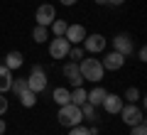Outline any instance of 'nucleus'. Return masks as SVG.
Masks as SVG:
<instances>
[{
	"label": "nucleus",
	"mask_w": 147,
	"mask_h": 135,
	"mask_svg": "<svg viewBox=\"0 0 147 135\" xmlns=\"http://www.w3.org/2000/svg\"><path fill=\"white\" fill-rule=\"evenodd\" d=\"M79 74L84 76V81H103V76H105V69H103V64H100V59H93V54L91 57H84L79 62Z\"/></svg>",
	"instance_id": "f257e3e1"
},
{
	"label": "nucleus",
	"mask_w": 147,
	"mask_h": 135,
	"mask_svg": "<svg viewBox=\"0 0 147 135\" xmlns=\"http://www.w3.org/2000/svg\"><path fill=\"white\" fill-rule=\"evenodd\" d=\"M57 118H59V123H61L64 128H74V125H79L81 120H84V115H81V106H76V103L59 106Z\"/></svg>",
	"instance_id": "f03ea898"
},
{
	"label": "nucleus",
	"mask_w": 147,
	"mask_h": 135,
	"mask_svg": "<svg viewBox=\"0 0 147 135\" xmlns=\"http://www.w3.org/2000/svg\"><path fill=\"white\" fill-rule=\"evenodd\" d=\"M47 86H49V79H47L44 66L42 64H34V66L30 69V76H27V88L34 91V94H42Z\"/></svg>",
	"instance_id": "7ed1b4c3"
},
{
	"label": "nucleus",
	"mask_w": 147,
	"mask_h": 135,
	"mask_svg": "<svg viewBox=\"0 0 147 135\" xmlns=\"http://www.w3.org/2000/svg\"><path fill=\"white\" fill-rule=\"evenodd\" d=\"M123 118V123L125 125H137V123H145V111H142V106H137V103H123V108H120V113H118Z\"/></svg>",
	"instance_id": "20e7f679"
},
{
	"label": "nucleus",
	"mask_w": 147,
	"mask_h": 135,
	"mask_svg": "<svg viewBox=\"0 0 147 135\" xmlns=\"http://www.w3.org/2000/svg\"><path fill=\"white\" fill-rule=\"evenodd\" d=\"M81 47H84V52H88V54H100V52H105V47H108V39H105L100 32H93V35L84 37Z\"/></svg>",
	"instance_id": "39448f33"
},
{
	"label": "nucleus",
	"mask_w": 147,
	"mask_h": 135,
	"mask_svg": "<svg viewBox=\"0 0 147 135\" xmlns=\"http://www.w3.org/2000/svg\"><path fill=\"white\" fill-rule=\"evenodd\" d=\"M34 20H37V25L49 27L54 20H57V7H54L52 3H42V5L37 7V12H34Z\"/></svg>",
	"instance_id": "423d86ee"
},
{
	"label": "nucleus",
	"mask_w": 147,
	"mask_h": 135,
	"mask_svg": "<svg viewBox=\"0 0 147 135\" xmlns=\"http://www.w3.org/2000/svg\"><path fill=\"white\" fill-rule=\"evenodd\" d=\"M69 49H71V44L66 42V37H54V39H49V57L52 59H66Z\"/></svg>",
	"instance_id": "0eeeda50"
},
{
	"label": "nucleus",
	"mask_w": 147,
	"mask_h": 135,
	"mask_svg": "<svg viewBox=\"0 0 147 135\" xmlns=\"http://www.w3.org/2000/svg\"><path fill=\"white\" fill-rule=\"evenodd\" d=\"M100 64H103V69L105 71H120L123 66H125V57H123L120 52H105L103 54V59H100Z\"/></svg>",
	"instance_id": "6e6552de"
},
{
	"label": "nucleus",
	"mask_w": 147,
	"mask_h": 135,
	"mask_svg": "<svg viewBox=\"0 0 147 135\" xmlns=\"http://www.w3.org/2000/svg\"><path fill=\"white\" fill-rule=\"evenodd\" d=\"M113 49H115V52H120L123 57H127V54H132V49H135V42H132L130 35L120 32V35L113 37Z\"/></svg>",
	"instance_id": "1a4fd4ad"
},
{
	"label": "nucleus",
	"mask_w": 147,
	"mask_h": 135,
	"mask_svg": "<svg viewBox=\"0 0 147 135\" xmlns=\"http://www.w3.org/2000/svg\"><path fill=\"white\" fill-rule=\"evenodd\" d=\"M123 103H125V101H123V96H118V94H105V98H103V111L108 115H118L120 113V108H123Z\"/></svg>",
	"instance_id": "9d476101"
},
{
	"label": "nucleus",
	"mask_w": 147,
	"mask_h": 135,
	"mask_svg": "<svg viewBox=\"0 0 147 135\" xmlns=\"http://www.w3.org/2000/svg\"><path fill=\"white\" fill-rule=\"evenodd\" d=\"M61 71H64V76L74 83V88H76V86H84V76L79 74V62H66Z\"/></svg>",
	"instance_id": "9b49d317"
},
{
	"label": "nucleus",
	"mask_w": 147,
	"mask_h": 135,
	"mask_svg": "<svg viewBox=\"0 0 147 135\" xmlns=\"http://www.w3.org/2000/svg\"><path fill=\"white\" fill-rule=\"evenodd\" d=\"M86 35H88V32H86V27H84V25H69V27H66V32H64V37H66L69 44H81Z\"/></svg>",
	"instance_id": "f8f14e48"
},
{
	"label": "nucleus",
	"mask_w": 147,
	"mask_h": 135,
	"mask_svg": "<svg viewBox=\"0 0 147 135\" xmlns=\"http://www.w3.org/2000/svg\"><path fill=\"white\" fill-rule=\"evenodd\" d=\"M105 94H108V91H105L103 86H93L91 91H86V103H91V106H96V108H98V106L103 103Z\"/></svg>",
	"instance_id": "ddd939ff"
},
{
	"label": "nucleus",
	"mask_w": 147,
	"mask_h": 135,
	"mask_svg": "<svg viewBox=\"0 0 147 135\" xmlns=\"http://www.w3.org/2000/svg\"><path fill=\"white\" fill-rule=\"evenodd\" d=\"M52 101L57 106H64V103H71V91L69 88H64V86H57L52 91Z\"/></svg>",
	"instance_id": "4468645a"
},
{
	"label": "nucleus",
	"mask_w": 147,
	"mask_h": 135,
	"mask_svg": "<svg viewBox=\"0 0 147 135\" xmlns=\"http://www.w3.org/2000/svg\"><path fill=\"white\" fill-rule=\"evenodd\" d=\"M10 86H12V71L5 64H0V94H7Z\"/></svg>",
	"instance_id": "2eb2a0df"
},
{
	"label": "nucleus",
	"mask_w": 147,
	"mask_h": 135,
	"mask_svg": "<svg viewBox=\"0 0 147 135\" xmlns=\"http://www.w3.org/2000/svg\"><path fill=\"white\" fill-rule=\"evenodd\" d=\"M22 64H25V57H22V52H7V54H5V66L10 69V71L20 69Z\"/></svg>",
	"instance_id": "dca6fc26"
},
{
	"label": "nucleus",
	"mask_w": 147,
	"mask_h": 135,
	"mask_svg": "<svg viewBox=\"0 0 147 135\" xmlns=\"http://www.w3.org/2000/svg\"><path fill=\"white\" fill-rule=\"evenodd\" d=\"M32 39H34L37 44L49 42V27H44V25H34V30H32Z\"/></svg>",
	"instance_id": "f3484780"
},
{
	"label": "nucleus",
	"mask_w": 147,
	"mask_h": 135,
	"mask_svg": "<svg viewBox=\"0 0 147 135\" xmlns=\"http://www.w3.org/2000/svg\"><path fill=\"white\" fill-rule=\"evenodd\" d=\"M17 98H20V103L25 106V108H34V103H37V94H34V91H30V88H27V91H22Z\"/></svg>",
	"instance_id": "a211bd4d"
},
{
	"label": "nucleus",
	"mask_w": 147,
	"mask_h": 135,
	"mask_svg": "<svg viewBox=\"0 0 147 135\" xmlns=\"http://www.w3.org/2000/svg\"><path fill=\"white\" fill-rule=\"evenodd\" d=\"M66 27H69V22H66V20H59V17H57V20L49 25V32H54V37H64Z\"/></svg>",
	"instance_id": "6ab92c4d"
},
{
	"label": "nucleus",
	"mask_w": 147,
	"mask_h": 135,
	"mask_svg": "<svg viewBox=\"0 0 147 135\" xmlns=\"http://www.w3.org/2000/svg\"><path fill=\"white\" fill-rule=\"evenodd\" d=\"M140 98H142V91H140V88H135V86H130L125 94H123V101H125V103H137Z\"/></svg>",
	"instance_id": "aec40b11"
},
{
	"label": "nucleus",
	"mask_w": 147,
	"mask_h": 135,
	"mask_svg": "<svg viewBox=\"0 0 147 135\" xmlns=\"http://www.w3.org/2000/svg\"><path fill=\"white\" fill-rule=\"evenodd\" d=\"M71 103H76V106H84L86 103V88L84 86H76L71 91Z\"/></svg>",
	"instance_id": "412c9836"
},
{
	"label": "nucleus",
	"mask_w": 147,
	"mask_h": 135,
	"mask_svg": "<svg viewBox=\"0 0 147 135\" xmlns=\"http://www.w3.org/2000/svg\"><path fill=\"white\" fill-rule=\"evenodd\" d=\"M66 57H71V62H81V59L86 57V52H84V47H81V44H71V49H69Z\"/></svg>",
	"instance_id": "4be33fe9"
},
{
	"label": "nucleus",
	"mask_w": 147,
	"mask_h": 135,
	"mask_svg": "<svg viewBox=\"0 0 147 135\" xmlns=\"http://www.w3.org/2000/svg\"><path fill=\"white\" fill-rule=\"evenodd\" d=\"M81 115H84V120H96V118H98V115H96V106L84 103V106H81Z\"/></svg>",
	"instance_id": "5701e85b"
},
{
	"label": "nucleus",
	"mask_w": 147,
	"mask_h": 135,
	"mask_svg": "<svg viewBox=\"0 0 147 135\" xmlns=\"http://www.w3.org/2000/svg\"><path fill=\"white\" fill-rule=\"evenodd\" d=\"M10 91H15V96H20L22 91H27V79H12Z\"/></svg>",
	"instance_id": "b1692460"
},
{
	"label": "nucleus",
	"mask_w": 147,
	"mask_h": 135,
	"mask_svg": "<svg viewBox=\"0 0 147 135\" xmlns=\"http://www.w3.org/2000/svg\"><path fill=\"white\" fill-rule=\"evenodd\" d=\"M69 135H91V130L79 123V125H74V128H69Z\"/></svg>",
	"instance_id": "393cba45"
},
{
	"label": "nucleus",
	"mask_w": 147,
	"mask_h": 135,
	"mask_svg": "<svg viewBox=\"0 0 147 135\" xmlns=\"http://www.w3.org/2000/svg\"><path fill=\"white\" fill-rule=\"evenodd\" d=\"M130 135H147V125L145 123H137L130 128Z\"/></svg>",
	"instance_id": "a878e982"
},
{
	"label": "nucleus",
	"mask_w": 147,
	"mask_h": 135,
	"mask_svg": "<svg viewBox=\"0 0 147 135\" xmlns=\"http://www.w3.org/2000/svg\"><path fill=\"white\" fill-rule=\"evenodd\" d=\"M7 108H10V103H7L5 94H0V115H5V113H7Z\"/></svg>",
	"instance_id": "bb28decb"
},
{
	"label": "nucleus",
	"mask_w": 147,
	"mask_h": 135,
	"mask_svg": "<svg viewBox=\"0 0 147 135\" xmlns=\"http://www.w3.org/2000/svg\"><path fill=\"white\" fill-rule=\"evenodd\" d=\"M137 59H140V62H147V49H145V47L137 49Z\"/></svg>",
	"instance_id": "cd10ccee"
},
{
	"label": "nucleus",
	"mask_w": 147,
	"mask_h": 135,
	"mask_svg": "<svg viewBox=\"0 0 147 135\" xmlns=\"http://www.w3.org/2000/svg\"><path fill=\"white\" fill-rule=\"evenodd\" d=\"M59 3H61V5H66V7H71V5H76L79 0H59Z\"/></svg>",
	"instance_id": "c85d7f7f"
},
{
	"label": "nucleus",
	"mask_w": 147,
	"mask_h": 135,
	"mask_svg": "<svg viewBox=\"0 0 147 135\" xmlns=\"http://www.w3.org/2000/svg\"><path fill=\"white\" fill-rule=\"evenodd\" d=\"M125 0H108V5H113V7H120Z\"/></svg>",
	"instance_id": "c756f323"
},
{
	"label": "nucleus",
	"mask_w": 147,
	"mask_h": 135,
	"mask_svg": "<svg viewBox=\"0 0 147 135\" xmlns=\"http://www.w3.org/2000/svg\"><path fill=\"white\" fill-rule=\"evenodd\" d=\"M5 130H7V123L3 118H0V135H5Z\"/></svg>",
	"instance_id": "7c9ffc66"
},
{
	"label": "nucleus",
	"mask_w": 147,
	"mask_h": 135,
	"mask_svg": "<svg viewBox=\"0 0 147 135\" xmlns=\"http://www.w3.org/2000/svg\"><path fill=\"white\" fill-rule=\"evenodd\" d=\"M96 5H108V0H96Z\"/></svg>",
	"instance_id": "2f4dec72"
}]
</instances>
